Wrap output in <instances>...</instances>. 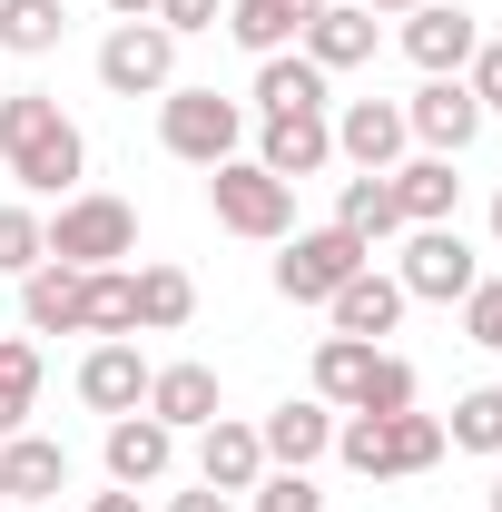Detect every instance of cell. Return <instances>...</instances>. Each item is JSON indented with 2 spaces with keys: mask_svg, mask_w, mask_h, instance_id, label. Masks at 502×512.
<instances>
[{
  "mask_svg": "<svg viewBox=\"0 0 502 512\" xmlns=\"http://www.w3.org/2000/svg\"><path fill=\"white\" fill-rule=\"evenodd\" d=\"M168 463H178V434H168L148 404H138V414H109V483L138 493V483H158Z\"/></svg>",
  "mask_w": 502,
  "mask_h": 512,
  "instance_id": "cell-18",
  "label": "cell"
},
{
  "mask_svg": "<svg viewBox=\"0 0 502 512\" xmlns=\"http://www.w3.org/2000/svg\"><path fill=\"white\" fill-rule=\"evenodd\" d=\"M50 256V237H40V217L30 207H0V276H30Z\"/></svg>",
  "mask_w": 502,
  "mask_h": 512,
  "instance_id": "cell-33",
  "label": "cell"
},
{
  "mask_svg": "<svg viewBox=\"0 0 502 512\" xmlns=\"http://www.w3.org/2000/svg\"><path fill=\"white\" fill-rule=\"evenodd\" d=\"M355 266H375L365 237H345V227H296L286 256H276V296H286V306H325Z\"/></svg>",
  "mask_w": 502,
  "mask_h": 512,
  "instance_id": "cell-6",
  "label": "cell"
},
{
  "mask_svg": "<svg viewBox=\"0 0 502 512\" xmlns=\"http://www.w3.org/2000/svg\"><path fill=\"white\" fill-rule=\"evenodd\" d=\"M89 512H148V503H138V493L119 483V493H89Z\"/></svg>",
  "mask_w": 502,
  "mask_h": 512,
  "instance_id": "cell-39",
  "label": "cell"
},
{
  "mask_svg": "<svg viewBox=\"0 0 502 512\" xmlns=\"http://www.w3.org/2000/svg\"><path fill=\"white\" fill-rule=\"evenodd\" d=\"M148 375H158V365L138 355V335H99V345L79 355V404H89V414H138V404H148Z\"/></svg>",
  "mask_w": 502,
  "mask_h": 512,
  "instance_id": "cell-11",
  "label": "cell"
},
{
  "mask_svg": "<svg viewBox=\"0 0 502 512\" xmlns=\"http://www.w3.org/2000/svg\"><path fill=\"white\" fill-rule=\"evenodd\" d=\"M109 10H119V20H148V10H158V0H109Z\"/></svg>",
  "mask_w": 502,
  "mask_h": 512,
  "instance_id": "cell-41",
  "label": "cell"
},
{
  "mask_svg": "<svg viewBox=\"0 0 502 512\" xmlns=\"http://www.w3.org/2000/svg\"><path fill=\"white\" fill-rule=\"evenodd\" d=\"M99 89H109V99H158V89H178V30L119 20V30L99 40Z\"/></svg>",
  "mask_w": 502,
  "mask_h": 512,
  "instance_id": "cell-7",
  "label": "cell"
},
{
  "mask_svg": "<svg viewBox=\"0 0 502 512\" xmlns=\"http://www.w3.org/2000/svg\"><path fill=\"white\" fill-rule=\"evenodd\" d=\"M315 10H325V0H227V40L256 50V60H276V50H296V40H306Z\"/></svg>",
  "mask_w": 502,
  "mask_h": 512,
  "instance_id": "cell-20",
  "label": "cell"
},
{
  "mask_svg": "<svg viewBox=\"0 0 502 512\" xmlns=\"http://www.w3.org/2000/svg\"><path fill=\"white\" fill-rule=\"evenodd\" d=\"M384 188H394V207H404V227H453V197H463V178H453V158H404V168H384Z\"/></svg>",
  "mask_w": 502,
  "mask_h": 512,
  "instance_id": "cell-19",
  "label": "cell"
},
{
  "mask_svg": "<svg viewBox=\"0 0 502 512\" xmlns=\"http://www.w3.org/2000/svg\"><path fill=\"white\" fill-rule=\"evenodd\" d=\"M335 227H345V237H365V247H384V237L404 227V207H394V188H384V178H365V168H355V178L335 188Z\"/></svg>",
  "mask_w": 502,
  "mask_h": 512,
  "instance_id": "cell-27",
  "label": "cell"
},
{
  "mask_svg": "<svg viewBox=\"0 0 502 512\" xmlns=\"http://www.w3.org/2000/svg\"><path fill=\"white\" fill-rule=\"evenodd\" d=\"M493 247H502V197H493Z\"/></svg>",
  "mask_w": 502,
  "mask_h": 512,
  "instance_id": "cell-42",
  "label": "cell"
},
{
  "mask_svg": "<svg viewBox=\"0 0 502 512\" xmlns=\"http://www.w3.org/2000/svg\"><path fill=\"white\" fill-rule=\"evenodd\" d=\"M40 237H50V266H119V256H138V207L109 188H79L60 197V217H40Z\"/></svg>",
  "mask_w": 502,
  "mask_h": 512,
  "instance_id": "cell-3",
  "label": "cell"
},
{
  "mask_svg": "<svg viewBox=\"0 0 502 512\" xmlns=\"http://www.w3.org/2000/svg\"><path fill=\"white\" fill-rule=\"evenodd\" d=\"M355 10H375V20H404V10H414V0H355Z\"/></svg>",
  "mask_w": 502,
  "mask_h": 512,
  "instance_id": "cell-40",
  "label": "cell"
},
{
  "mask_svg": "<svg viewBox=\"0 0 502 512\" xmlns=\"http://www.w3.org/2000/svg\"><path fill=\"white\" fill-rule=\"evenodd\" d=\"M463 335H473V345H493V355H502V276H483V286L463 296Z\"/></svg>",
  "mask_w": 502,
  "mask_h": 512,
  "instance_id": "cell-35",
  "label": "cell"
},
{
  "mask_svg": "<svg viewBox=\"0 0 502 512\" xmlns=\"http://www.w3.org/2000/svg\"><path fill=\"white\" fill-rule=\"evenodd\" d=\"M168 512H227V493H207V483H197V493H178Z\"/></svg>",
  "mask_w": 502,
  "mask_h": 512,
  "instance_id": "cell-38",
  "label": "cell"
},
{
  "mask_svg": "<svg viewBox=\"0 0 502 512\" xmlns=\"http://www.w3.org/2000/svg\"><path fill=\"white\" fill-rule=\"evenodd\" d=\"M0 316H10V296H0Z\"/></svg>",
  "mask_w": 502,
  "mask_h": 512,
  "instance_id": "cell-45",
  "label": "cell"
},
{
  "mask_svg": "<svg viewBox=\"0 0 502 512\" xmlns=\"http://www.w3.org/2000/svg\"><path fill=\"white\" fill-rule=\"evenodd\" d=\"M335 453H345L365 483H414V473H434L453 444H443L434 414H345V424H335Z\"/></svg>",
  "mask_w": 502,
  "mask_h": 512,
  "instance_id": "cell-2",
  "label": "cell"
},
{
  "mask_svg": "<svg viewBox=\"0 0 502 512\" xmlns=\"http://www.w3.org/2000/svg\"><path fill=\"white\" fill-rule=\"evenodd\" d=\"M493 512H502V473H493Z\"/></svg>",
  "mask_w": 502,
  "mask_h": 512,
  "instance_id": "cell-43",
  "label": "cell"
},
{
  "mask_svg": "<svg viewBox=\"0 0 502 512\" xmlns=\"http://www.w3.org/2000/svg\"><path fill=\"white\" fill-rule=\"evenodd\" d=\"M306 60L335 79V69H365L375 60V10H355V0H325L306 20Z\"/></svg>",
  "mask_w": 502,
  "mask_h": 512,
  "instance_id": "cell-21",
  "label": "cell"
},
{
  "mask_svg": "<svg viewBox=\"0 0 502 512\" xmlns=\"http://www.w3.org/2000/svg\"><path fill=\"white\" fill-rule=\"evenodd\" d=\"M247 503H256V512H325V493H315L306 473H266Z\"/></svg>",
  "mask_w": 502,
  "mask_h": 512,
  "instance_id": "cell-34",
  "label": "cell"
},
{
  "mask_svg": "<svg viewBox=\"0 0 502 512\" xmlns=\"http://www.w3.org/2000/svg\"><path fill=\"white\" fill-rule=\"evenodd\" d=\"M375 355H384V345H365V335H325V345H315V404H345V414H355Z\"/></svg>",
  "mask_w": 502,
  "mask_h": 512,
  "instance_id": "cell-26",
  "label": "cell"
},
{
  "mask_svg": "<svg viewBox=\"0 0 502 512\" xmlns=\"http://www.w3.org/2000/svg\"><path fill=\"white\" fill-rule=\"evenodd\" d=\"M197 483H207V493H227V503L256 493V483H266V444H256V424L217 414V424L197 434Z\"/></svg>",
  "mask_w": 502,
  "mask_h": 512,
  "instance_id": "cell-13",
  "label": "cell"
},
{
  "mask_svg": "<svg viewBox=\"0 0 502 512\" xmlns=\"http://www.w3.org/2000/svg\"><path fill=\"white\" fill-rule=\"evenodd\" d=\"M20 316H30V335H79V266H30L20 276Z\"/></svg>",
  "mask_w": 502,
  "mask_h": 512,
  "instance_id": "cell-24",
  "label": "cell"
},
{
  "mask_svg": "<svg viewBox=\"0 0 502 512\" xmlns=\"http://www.w3.org/2000/svg\"><path fill=\"white\" fill-rule=\"evenodd\" d=\"M256 109L266 119H335V89L306 50H276V60H256Z\"/></svg>",
  "mask_w": 502,
  "mask_h": 512,
  "instance_id": "cell-14",
  "label": "cell"
},
{
  "mask_svg": "<svg viewBox=\"0 0 502 512\" xmlns=\"http://www.w3.org/2000/svg\"><path fill=\"white\" fill-rule=\"evenodd\" d=\"M79 335H138V276L128 266H89L79 276Z\"/></svg>",
  "mask_w": 502,
  "mask_h": 512,
  "instance_id": "cell-25",
  "label": "cell"
},
{
  "mask_svg": "<svg viewBox=\"0 0 502 512\" xmlns=\"http://www.w3.org/2000/svg\"><path fill=\"white\" fill-rule=\"evenodd\" d=\"M256 444H266V463L306 473V463H325V453H335V414H325V404H276V414L256 424Z\"/></svg>",
  "mask_w": 502,
  "mask_h": 512,
  "instance_id": "cell-23",
  "label": "cell"
},
{
  "mask_svg": "<svg viewBox=\"0 0 502 512\" xmlns=\"http://www.w3.org/2000/svg\"><path fill=\"white\" fill-rule=\"evenodd\" d=\"M394 286L424 296V306H463V296L483 286V256L463 247V227H414V237H404V266H394Z\"/></svg>",
  "mask_w": 502,
  "mask_h": 512,
  "instance_id": "cell-8",
  "label": "cell"
},
{
  "mask_svg": "<svg viewBox=\"0 0 502 512\" xmlns=\"http://www.w3.org/2000/svg\"><path fill=\"white\" fill-rule=\"evenodd\" d=\"M256 168L286 178V188L296 178H325L335 168V119H266L256 128Z\"/></svg>",
  "mask_w": 502,
  "mask_h": 512,
  "instance_id": "cell-15",
  "label": "cell"
},
{
  "mask_svg": "<svg viewBox=\"0 0 502 512\" xmlns=\"http://www.w3.org/2000/svg\"><path fill=\"white\" fill-rule=\"evenodd\" d=\"M148 414L168 424V434H207L227 404H217V365H158L148 375Z\"/></svg>",
  "mask_w": 502,
  "mask_h": 512,
  "instance_id": "cell-17",
  "label": "cell"
},
{
  "mask_svg": "<svg viewBox=\"0 0 502 512\" xmlns=\"http://www.w3.org/2000/svg\"><path fill=\"white\" fill-rule=\"evenodd\" d=\"M0 168L30 197H79L89 138H79V119H69L50 89H10V99H0Z\"/></svg>",
  "mask_w": 502,
  "mask_h": 512,
  "instance_id": "cell-1",
  "label": "cell"
},
{
  "mask_svg": "<svg viewBox=\"0 0 502 512\" xmlns=\"http://www.w3.org/2000/svg\"><path fill=\"white\" fill-rule=\"evenodd\" d=\"M404 306H414V296H404V286H394L384 266H355V276H345V286L325 296L335 335H365V345H375V335H394V325H404Z\"/></svg>",
  "mask_w": 502,
  "mask_h": 512,
  "instance_id": "cell-16",
  "label": "cell"
},
{
  "mask_svg": "<svg viewBox=\"0 0 502 512\" xmlns=\"http://www.w3.org/2000/svg\"><path fill=\"white\" fill-rule=\"evenodd\" d=\"M0 503H10V483H0Z\"/></svg>",
  "mask_w": 502,
  "mask_h": 512,
  "instance_id": "cell-44",
  "label": "cell"
},
{
  "mask_svg": "<svg viewBox=\"0 0 502 512\" xmlns=\"http://www.w3.org/2000/svg\"><path fill=\"white\" fill-rule=\"evenodd\" d=\"M69 10L60 0H0V50H20V60H40V50H60Z\"/></svg>",
  "mask_w": 502,
  "mask_h": 512,
  "instance_id": "cell-30",
  "label": "cell"
},
{
  "mask_svg": "<svg viewBox=\"0 0 502 512\" xmlns=\"http://www.w3.org/2000/svg\"><path fill=\"white\" fill-rule=\"evenodd\" d=\"M30 404H40V345L30 335H0V444L30 424Z\"/></svg>",
  "mask_w": 502,
  "mask_h": 512,
  "instance_id": "cell-29",
  "label": "cell"
},
{
  "mask_svg": "<svg viewBox=\"0 0 502 512\" xmlns=\"http://www.w3.org/2000/svg\"><path fill=\"white\" fill-rule=\"evenodd\" d=\"M404 128H414L434 158H463V148L483 138V109H473V89H463V79H424V89L404 99Z\"/></svg>",
  "mask_w": 502,
  "mask_h": 512,
  "instance_id": "cell-12",
  "label": "cell"
},
{
  "mask_svg": "<svg viewBox=\"0 0 502 512\" xmlns=\"http://www.w3.org/2000/svg\"><path fill=\"white\" fill-rule=\"evenodd\" d=\"M443 444H463V453H493V463H502V384H473V394L453 404Z\"/></svg>",
  "mask_w": 502,
  "mask_h": 512,
  "instance_id": "cell-31",
  "label": "cell"
},
{
  "mask_svg": "<svg viewBox=\"0 0 502 512\" xmlns=\"http://www.w3.org/2000/svg\"><path fill=\"white\" fill-rule=\"evenodd\" d=\"M197 316V276L188 266H138V325L148 335H178Z\"/></svg>",
  "mask_w": 502,
  "mask_h": 512,
  "instance_id": "cell-28",
  "label": "cell"
},
{
  "mask_svg": "<svg viewBox=\"0 0 502 512\" xmlns=\"http://www.w3.org/2000/svg\"><path fill=\"white\" fill-rule=\"evenodd\" d=\"M0 483H10V503H60V493H69V453L50 444V434L20 424V434L0 444Z\"/></svg>",
  "mask_w": 502,
  "mask_h": 512,
  "instance_id": "cell-22",
  "label": "cell"
},
{
  "mask_svg": "<svg viewBox=\"0 0 502 512\" xmlns=\"http://www.w3.org/2000/svg\"><path fill=\"white\" fill-rule=\"evenodd\" d=\"M355 414H414V365L404 355H375V375L355 394Z\"/></svg>",
  "mask_w": 502,
  "mask_h": 512,
  "instance_id": "cell-32",
  "label": "cell"
},
{
  "mask_svg": "<svg viewBox=\"0 0 502 512\" xmlns=\"http://www.w3.org/2000/svg\"><path fill=\"white\" fill-rule=\"evenodd\" d=\"M207 207H217L227 237H256V247H266V237H296V188L266 178L256 158H217V168H207Z\"/></svg>",
  "mask_w": 502,
  "mask_h": 512,
  "instance_id": "cell-5",
  "label": "cell"
},
{
  "mask_svg": "<svg viewBox=\"0 0 502 512\" xmlns=\"http://www.w3.org/2000/svg\"><path fill=\"white\" fill-rule=\"evenodd\" d=\"M473 50H483V20H473L463 0H414V10H404V60L424 69V79H463Z\"/></svg>",
  "mask_w": 502,
  "mask_h": 512,
  "instance_id": "cell-9",
  "label": "cell"
},
{
  "mask_svg": "<svg viewBox=\"0 0 502 512\" xmlns=\"http://www.w3.org/2000/svg\"><path fill=\"white\" fill-rule=\"evenodd\" d=\"M463 89H473V109H502V40H483L463 60Z\"/></svg>",
  "mask_w": 502,
  "mask_h": 512,
  "instance_id": "cell-37",
  "label": "cell"
},
{
  "mask_svg": "<svg viewBox=\"0 0 502 512\" xmlns=\"http://www.w3.org/2000/svg\"><path fill=\"white\" fill-rule=\"evenodd\" d=\"M404 148H414L404 99H345V109H335V158H345V168L384 178V168H404Z\"/></svg>",
  "mask_w": 502,
  "mask_h": 512,
  "instance_id": "cell-10",
  "label": "cell"
},
{
  "mask_svg": "<svg viewBox=\"0 0 502 512\" xmlns=\"http://www.w3.org/2000/svg\"><path fill=\"white\" fill-rule=\"evenodd\" d=\"M148 20H158V30H178V40H197V30H227V0H158Z\"/></svg>",
  "mask_w": 502,
  "mask_h": 512,
  "instance_id": "cell-36",
  "label": "cell"
},
{
  "mask_svg": "<svg viewBox=\"0 0 502 512\" xmlns=\"http://www.w3.org/2000/svg\"><path fill=\"white\" fill-rule=\"evenodd\" d=\"M247 138V99H217V89H158V148L188 158V168H217L237 158Z\"/></svg>",
  "mask_w": 502,
  "mask_h": 512,
  "instance_id": "cell-4",
  "label": "cell"
}]
</instances>
